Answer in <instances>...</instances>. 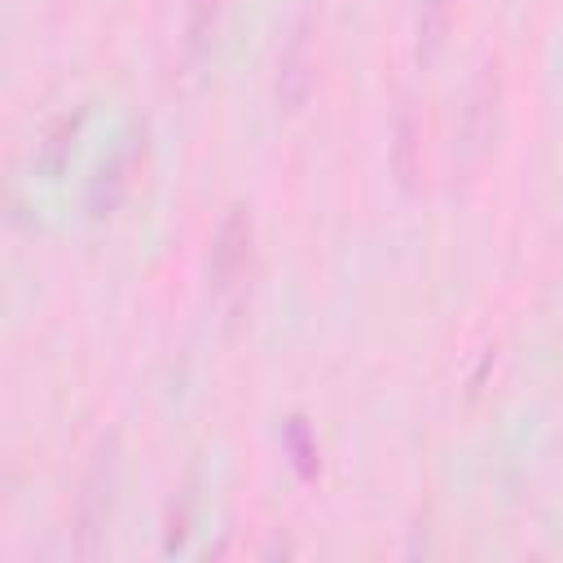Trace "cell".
Returning a JSON list of instances; mask_svg holds the SVG:
<instances>
[{"instance_id":"obj_3","label":"cell","mask_w":563,"mask_h":563,"mask_svg":"<svg viewBox=\"0 0 563 563\" xmlns=\"http://www.w3.org/2000/svg\"><path fill=\"white\" fill-rule=\"evenodd\" d=\"M246 251H251V216L242 207H233L229 220L220 224L216 246H211V277H216V286H233V277L246 268Z\"/></svg>"},{"instance_id":"obj_4","label":"cell","mask_w":563,"mask_h":563,"mask_svg":"<svg viewBox=\"0 0 563 563\" xmlns=\"http://www.w3.org/2000/svg\"><path fill=\"white\" fill-rule=\"evenodd\" d=\"M449 22H453V0H422L418 4V57L431 62L449 35Z\"/></svg>"},{"instance_id":"obj_1","label":"cell","mask_w":563,"mask_h":563,"mask_svg":"<svg viewBox=\"0 0 563 563\" xmlns=\"http://www.w3.org/2000/svg\"><path fill=\"white\" fill-rule=\"evenodd\" d=\"M110 488H114V453H97V462H92V471H88V479H84V493H79V501H75V510H79V550L84 554H92L97 545H92V537L101 532V523H106V515H110Z\"/></svg>"},{"instance_id":"obj_2","label":"cell","mask_w":563,"mask_h":563,"mask_svg":"<svg viewBox=\"0 0 563 563\" xmlns=\"http://www.w3.org/2000/svg\"><path fill=\"white\" fill-rule=\"evenodd\" d=\"M493 114H497V75L493 66L479 75V84L471 88V106L462 110V150L466 158H479L493 141Z\"/></svg>"}]
</instances>
